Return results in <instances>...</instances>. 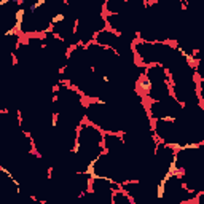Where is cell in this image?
<instances>
[{"label": "cell", "instance_id": "3957f363", "mask_svg": "<svg viewBox=\"0 0 204 204\" xmlns=\"http://www.w3.org/2000/svg\"><path fill=\"white\" fill-rule=\"evenodd\" d=\"M185 59H187V64H188V66L191 67V69H196V67H198L199 61H198V59L193 56V54H188V53H187V56H185Z\"/></svg>", "mask_w": 204, "mask_h": 204}, {"label": "cell", "instance_id": "277c9868", "mask_svg": "<svg viewBox=\"0 0 204 204\" xmlns=\"http://www.w3.org/2000/svg\"><path fill=\"white\" fill-rule=\"evenodd\" d=\"M66 21V15L64 13H58V15H54L53 18H51V24H59V22H64Z\"/></svg>", "mask_w": 204, "mask_h": 204}, {"label": "cell", "instance_id": "8992f818", "mask_svg": "<svg viewBox=\"0 0 204 204\" xmlns=\"http://www.w3.org/2000/svg\"><path fill=\"white\" fill-rule=\"evenodd\" d=\"M24 16H26V10H22V8H19V10L16 11V15H15L16 21H21V22H24Z\"/></svg>", "mask_w": 204, "mask_h": 204}, {"label": "cell", "instance_id": "9c48e42d", "mask_svg": "<svg viewBox=\"0 0 204 204\" xmlns=\"http://www.w3.org/2000/svg\"><path fill=\"white\" fill-rule=\"evenodd\" d=\"M59 89H61V86H59V85H54L53 88H51V92H53V94H58Z\"/></svg>", "mask_w": 204, "mask_h": 204}, {"label": "cell", "instance_id": "7a4b0ae2", "mask_svg": "<svg viewBox=\"0 0 204 204\" xmlns=\"http://www.w3.org/2000/svg\"><path fill=\"white\" fill-rule=\"evenodd\" d=\"M156 196H158L160 199L161 198H164V194H166V182H163V180H160L158 182V187H156Z\"/></svg>", "mask_w": 204, "mask_h": 204}, {"label": "cell", "instance_id": "ba28073f", "mask_svg": "<svg viewBox=\"0 0 204 204\" xmlns=\"http://www.w3.org/2000/svg\"><path fill=\"white\" fill-rule=\"evenodd\" d=\"M196 203H199V204H204V191H201L198 194V198H196Z\"/></svg>", "mask_w": 204, "mask_h": 204}, {"label": "cell", "instance_id": "8fae6325", "mask_svg": "<svg viewBox=\"0 0 204 204\" xmlns=\"http://www.w3.org/2000/svg\"><path fill=\"white\" fill-rule=\"evenodd\" d=\"M102 80H104L105 83H109V81H110V78H109L107 75H104V77H102Z\"/></svg>", "mask_w": 204, "mask_h": 204}, {"label": "cell", "instance_id": "30bf717a", "mask_svg": "<svg viewBox=\"0 0 204 204\" xmlns=\"http://www.w3.org/2000/svg\"><path fill=\"white\" fill-rule=\"evenodd\" d=\"M10 2H13V3H16V5H22V3L26 2V0H10Z\"/></svg>", "mask_w": 204, "mask_h": 204}, {"label": "cell", "instance_id": "52a82bcc", "mask_svg": "<svg viewBox=\"0 0 204 204\" xmlns=\"http://www.w3.org/2000/svg\"><path fill=\"white\" fill-rule=\"evenodd\" d=\"M58 120H59V113L51 115V128H58Z\"/></svg>", "mask_w": 204, "mask_h": 204}, {"label": "cell", "instance_id": "5b68a950", "mask_svg": "<svg viewBox=\"0 0 204 204\" xmlns=\"http://www.w3.org/2000/svg\"><path fill=\"white\" fill-rule=\"evenodd\" d=\"M45 3H46V0H37L35 3H32V5L29 7V13H35L40 7H43Z\"/></svg>", "mask_w": 204, "mask_h": 204}, {"label": "cell", "instance_id": "6da1fadb", "mask_svg": "<svg viewBox=\"0 0 204 204\" xmlns=\"http://www.w3.org/2000/svg\"><path fill=\"white\" fill-rule=\"evenodd\" d=\"M152 88H153V83H152V78L148 77V73H140L136 81V89L140 96H147L152 92Z\"/></svg>", "mask_w": 204, "mask_h": 204}]
</instances>
